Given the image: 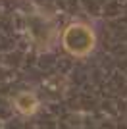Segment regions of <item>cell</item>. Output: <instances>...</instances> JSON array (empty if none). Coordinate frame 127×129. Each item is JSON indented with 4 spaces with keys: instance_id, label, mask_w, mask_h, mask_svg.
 <instances>
[{
    "instance_id": "cell-1",
    "label": "cell",
    "mask_w": 127,
    "mask_h": 129,
    "mask_svg": "<svg viewBox=\"0 0 127 129\" xmlns=\"http://www.w3.org/2000/svg\"><path fill=\"white\" fill-rule=\"evenodd\" d=\"M64 44L75 56H85L92 48L94 44V37L90 33L89 27L85 25H71L68 27V31L64 33Z\"/></svg>"
},
{
    "instance_id": "cell-2",
    "label": "cell",
    "mask_w": 127,
    "mask_h": 129,
    "mask_svg": "<svg viewBox=\"0 0 127 129\" xmlns=\"http://www.w3.org/2000/svg\"><path fill=\"white\" fill-rule=\"evenodd\" d=\"M16 106H17V110L23 112V114H33L35 110H37L39 104H37V98L33 96V94L25 92V94H19V96H17Z\"/></svg>"
}]
</instances>
